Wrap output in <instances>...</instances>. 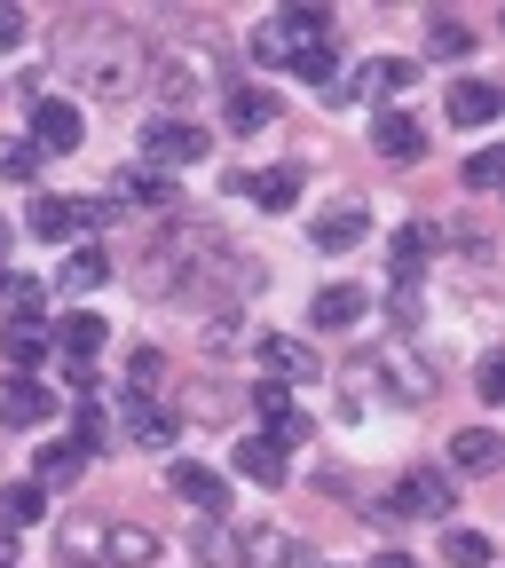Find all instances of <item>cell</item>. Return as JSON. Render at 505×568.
<instances>
[{
  "mask_svg": "<svg viewBox=\"0 0 505 568\" xmlns=\"http://www.w3.org/2000/svg\"><path fill=\"white\" fill-rule=\"evenodd\" d=\"M142 63H151V48H142L119 17H80V24H63V40H55V71H63L80 95L127 103V95L142 88Z\"/></svg>",
  "mask_w": 505,
  "mask_h": 568,
  "instance_id": "cell-1",
  "label": "cell"
},
{
  "mask_svg": "<svg viewBox=\"0 0 505 568\" xmlns=\"http://www.w3.org/2000/svg\"><path fill=\"white\" fill-rule=\"evenodd\" d=\"M55 552L71 568H151L159 560V537L134 529V521H71L55 537Z\"/></svg>",
  "mask_w": 505,
  "mask_h": 568,
  "instance_id": "cell-2",
  "label": "cell"
},
{
  "mask_svg": "<svg viewBox=\"0 0 505 568\" xmlns=\"http://www.w3.org/2000/svg\"><path fill=\"white\" fill-rule=\"evenodd\" d=\"M324 32H332L324 9H276L269 24H253V55L261 63H301L309 48H324Z\"/></svg>",
  "mask_w": 505,
  "mask_h": 568,
  "instance_id": "cell-3",
  "label": "cell"
},
{
  "mask_svg": "<svg viewBox=\"0 0 505 568\" xmlns=\"http://www.w3.org/2000/svg\"><path fill=\"white\" fill-rule=\"evenodd\" d=\"M380 514H387V521H435V514H451V474H435V466L403 474V481L380 497Z\"/></svg>",
  "mask_w": 505,
  "mask_h": 568,
  "instance_id": "cell-4",
  "label": "cell"
},
{
  "mask_svg": "<svg viewBox=\"0 0 505 568\" xmlns=\"http://www.w3.org/2000/svg\"><path fill=\"white\" fill-rule=\"evenodd\" d=\"M198 159H205L198 119H151L142 126V166L151 174H174V166H198Z\"/></svg>",
  "mask_w": 505,
  "mask_h": 568,
  "instance_id": "cell-5",
  "label": "cell"
},
{
  "mask_svg": "<svg viewBox=\"0 0 505 568\" xmlns=\"http://www.w3.org/2000/svg\"><path fill=\"white\" fill-rule=\"evenodd\" d=\"M32 151L48 159V151H80V142H88V111L80 103H71V95H32Z\"/></svg>",
  "mask_w": 505,
  "mask_h": 568,
  "instance_id": "cell-6",
  "label": "cell"
},
{
  "mask_svg": "<svg viewBox=\"0 0 505 568\" xmlns=\"http://www.w3.org/2000/svg\"><path fill=\"white\" fill-rule=\"evenodd\" d=\"M55 418V387H40L32 372L0 379V426H48Z\"/></svg>",
  "mask_w": 505,
  "mask_h": 568,
  "instance_id": "cell-7",
  "label": "cell"
},
{
  "mask_svg": "<svg viewBox=\"0 0 505 568\" xmlns=\"http://www.w3.org/2000/svg\"><path fill=\"white\" fill-rule=\"evenodd\" d=\"M119 426H127V443H142V450H174V435H182V418L166 403H151V395H127Z\"/></svg>",
  "mask_w": 505,
  "mask_h": 568,
  "instance_id": "cell-8",
  "label": "cell"
},
{
  "mask_svg": "<svg viewBox=\"0 0 505 568\" xmlns=\"http://www.w3.org/2000/svg\"><path fill=\"white\" fill-rule=\"evenodd\" d=\"M253 364L284 387V379H316V347H301V339H284V332H261L253 339Z\"/></svg>",
  "mask_w": 505,
  "mask_h": 568,
  "instance_id": "cell-9",
  "label": "cell"
},
{
  "mask_svg": "<svg viewBox=\"0 0 505 568\" xmlns=\"http://www.w3.org/2000/svg\"><path fill=\"white\" fill-rule=\"evenodd\" d=\"M111 276H119V268H111V253H103L95 237H80V245L55 261V284H63V293H103Z\"/></svg>",
  "mask_w": 505,
  "mask_h": 568,
  "instance_id": "cell-10",
  "label": "cell"
},
{
  "mask_svg": "<svg viewBox=\"0 0 505 568\" xmlns=\"http://www.w3.org/2000/svg\"><path fill=\"white\" fill-rule=\"evenodd\" d=\"M372 316V293L364 284H324V293L309 301V324L316 332H347V324H364Z\"/></svg>",
  "mask_w": 505,
  "mask_h": 568,
  "instance_id": "cell-11",
  "label": "cell"
},
{
  "mask_svg": "<svg viewBox=\"0 0 505 568\" xmlns=\"http://www.w3.org/2000/svg\"><path fill=\"white\" fill-rule=\"evenodd\" d=\"M372 151L395 159V166H411V159H426V126H418L411 111H380V119H372Z\"/></svg>",
  "mask_w": 505,
  "mask_h": 568,
  "instance_id": "cell-12",
  "label": "cell"
},
{
  "mask_svg": "<svg viewBox=\"0 0 505 568\" xmlns=\"http://www.w3.org/2000/svg\"><path fill=\"white\" fill-rule=\"evenodd\" d=\"M253 410L269 418V443H284V450H293V443H309V435H316V426H309V418L293 410V395H284L276 379H261V387H253Z\"/></svg>",
  "mask_w": 505,
  "mask_h": 568,
  "instance_id": "cell-13",
  "label": "cell"
},
{
  "mask_svg": "<svg viewBox=\"0 0 505 568\" xmlns=\"http://www.w3.org/2000/svg\"><path fill=\"white\" fill-rule=\"evenodd\" d=\"M435 245H443V230H435V222H403V230H395V245H387L395 284H418V268L435 261Z\"/></svg>",
  "mask_w": 505,
  "mask_h": 568,
  "instance_id": "cell-14",
  "label": "cell"
},
{
  "mask_svg": "<svg viewBox=\"0 0 505 568\" xmlns=\"http://www.w3.org/2000/svg\"><path fill=\"white\" fill-rule=\"evenodd\" d=\"M48 339L63 347V364H95V347L111 339V324H103L95 308H63V324H55Z\"/></svg>",
  "mask_w": 505,
  "mask_h": 568,
  "instance_id": "cell-15",
  "label": "cell"
},
{
  "mask_svg": "<svg viewBox=\"0 0 505 568\" xmlns=\"http://www.w3.org/2000/svg\"><path fill=\"white\" fill-rule=\"evenodd\" d=\"M174 497H182V506H198V514H230V481L222 474H213V466H198V458H182L174 474Z\"/></svg>",
  "mask_w": 505,
  "mask_h": 568,
  "instance_id": "cell-16",
  "label": "cell"
},
{
  "mask_svg": "<svg viewBox=\"0 0 505 568\" xmlns=\"http://www.w3.org/2000/svg\"><path fill=\"white\" fill-rule=\"evenodd\" d=\"M230 190H238V197H253L261 213H293V205H301V166H269V174H253V182L238 174Z\"/></svg>",
  "mask_w": 505,
  "mask_h": 568,
  "instance_id": "cell-17",
  "label": "cell"
},
{
  "mask_svg": "<svg viewBox=\"0 0 505 568\" xmlns=\"http://www.w3.org/2000/svg\"><path fill=\"white\" fill-rule=\"evenodd\" d=\"M230 466H238L253 489H284V474H293V466H284V443H269V435H245Z\"/></svg>",
  "mask_w": 505,
  "mask_h": 568,
  "instance_id": "cell-18",
  "label": "cell"
},
{
  "mask_svg": "<svg viewBox=\"0 0 505 568\" xmlns=\"http://www.w3.org/2000/svg\"><path fill=\"white\" fill-rule=\"evenodd\" d=\"M403 88H418V63H411V55H372L364 80H355L347 95H372V103H380V95H403Z\"/></svg>",
  "mask_w": 505,
  "mask_h": 568,
  "instance_id": "cell-19",
  "label": "cell"
},
{
  "mask_svg": "<svg viewBox=\"0 0 505 568\" xmlns=\"http://www.w3.org/2000/svg\"><path fill=\"white\" fill-rule=\"evenodd\" d=\"M364 230H372V213H364V205H332L324 222H316V253H347V245H364Z\"/></svg>",
  "mask_w": 505,
  "mask_h": 568,
  "instance_id": "cell-20",
  "label": "cell"
},
{
  "mask_svg": "<svg viewBox=\"0 0 505 568\" xmlns=\"http://www.w3.org/2000/svg\"><path fill=\"white\" fill-rule=\"evenodd\" d=\"M32 237L71 245V237H80V205H71V197H32Z\"/></svg>",
  "mask_w": 505,
  "mask_h": 568,
  "instance_id": "cell-21",
  "label": "cell"
},
{
  "mask_svg": "<svg viewBox=\"0 0 505 568\" xmlns=\"http://www.w3.org/2000/svg\"><path fill=\"white\" fill-rule=\"evenodd\" d=\"M497 103H505V95H497L489 80H458V88H451V119H458V126H489Z\"/></svg>",
  "mask_w": 505,
  "mask_h": 568,
  "instance_id": "cell-22",
  "label": "cell"
},
{
  "mask_svg": "<svg viewBox=\"0 0 505 568\" xmlns=\"http://www.w3.org/2000/svg\"><path fill=\"white\" fill-rule=\"evenodd\" d=\"M48 514V489L40 481H9V489H0V529H32Z\"/></svg>",
  "mask_w": 505,
  "mask_h": 568,
  "instance_id": "cell-23",
  "label": "cell"
},
{
  "mask_svg": "<svg viewBox=\"0 0 505 568\" xmlns=\"http://www.w3.org/2000/svg\"><path fill=\"white\" fill-rule=\"evenodd\" d=\"M497 450H505V443L489 435V426H466V435L451 443V466H458V474H497Z\"/></svg>",
  "mask_w": 505,
  "mask_h": 568,
  "instance_id": "cell-24",
  "label": "cell"
},
{
  "mask_svg": "<svg viewBox=\"0 0 505 568\" xmlns=\"http://www.w3.org/2000/svg\"><path fill=\"white\" fill-rule=\"evenodd\" d=\"M119 205H174V174L127 166V174H119Z\"/></svg>",
  "mask_w": 505,
  "mask_h": 568,
  "instance_id": "cell-25",
  "label": "cell"
},
{
  "mask_svg": "<svg viewBox=\"0 0 505 568\" xmlns=\"http://www.w3.org/2000/svg\"><path fill=\"white\" fill-rule=\"evenodd\" d=\"M80 466H88V450H80V443H48V450L32 458V481H40V489H55V481H80Z\"/></svg>",
  "mask_w": 505,
  "mask_h": 568,
  "instance_id": "cell-26",
  "label": "cell"
},
{
  "mask_svg": "<svg viewBox=\"0 0 505 568\" xmlns=\"http://www.w3.org/2000/svg\"><path fill=\"white\" fill-rule=\"evenodd\" d=\"M230 126H238V134L276 126V95H269V88H230Z\"/></svg>",
  "mask_w": 505,
  "mask_h": 568,
  "instance_id": "cell-27",
  "label": "cell"
},
{
  "mask_svg": "<svg viewBox=\"0 0 505 568\" xmlns=\"http://www.w3.org/2000/svg\"><path fill=\"white\" fill-rule=\"evenodd\" d=\"M198 88H205V71H198V63H182V55H174V63H159V95H166V119H182V103H190Z\"/></svg>",
  "mask_w": 505,
  "mask_h": 568,
  "instance_id": "cell-28",
  "label": "cell"
},
{
  "mask_svg": "<svg viewBox=\"0 0 505 568\" xmlns=\"http://www.w3.org/2000/svg\"><path fill=\"white\" fill-rule=\"evenodd\" d=\"M0 347H9V364H17V372H32L55 339H48V324H40V316H24V324H9V339H0Z\"/></svg>",
  "mask_w": 505,
  "mask_h": 568,
  "instance_id": "cell-29",
  "label": "cell"
},
{
  "mask_svg": "<svg viewBox=\"0 0 505 568\" xmlns=\"http://www.w3.org/2000/svg\"><path fill=\"white\" fill-rule=\"evenodd\" d=\"M443 560H451V568H489L497 545H489L482 529H451V537H443Z\"/></svg>",
  "mask_w": 505,
  "mask_h": 568,
  "instance_id": "cell-30",
  "label": "cell"
},
{
  "mask_svg": "<svg viewBox=\"0 0 505 568\" xmlns=\"http://www.w3.org/2000/svg\"><path fill=\"white\" fill-rule=\"evenodd\" d=\"M0 174H9V182H32V174H40V151H32L24 134H9V142H0Z\"/></svg>",
  "mask_w": 505,
  "mask_h": 568,
  "instance_id": "cell-31",
  "label": "cell"
},
{
  "mask_svg": "<svg viewBox=\"0 0 505 568\" xmlns=\"http://www.w3.org/2000/svg\"><path fill=\"white\" fill-rule=\"evenodd\" d=\"M426 48H435V55H466V24H451V17H426Z\"/></svg>",
  "mask_w": 505,
  "mask_h": 568,
  "instance_id": "cell-32",
  "label": "cell"
},
{
  "mask_svg": "<svg viewBox=\"0 0 505 568\" xmlns=\"http://www.w3.org/2000/svg\"><path fill=\"white\" fill-rule=\"evenodd\" d=\"M497 174H505L497 151H474V159H466V190H497Z\"/></svg>",
  "mask_w": 505,
  "mask_h": 568,
  "instance_id": "cell-33",
  "label": "cell"
},
{
  "mask_svg": "<svg viewBox=\"0 0 505 568\" xmlns=\"http://www.w3.org/2000/svg\"><path fill=\"white\" fill-rule=\"evenodd\" d=\"M474 395H482V403H505V364H497V355H482V372H474Z\"/></svg>",
  "mask_w": 505,
  "mask_h": 568,
  "instance_id": "cell-34",
  "label": "cell"
},
{
  "mask_svg": "<svg viewBox=\"0 0 505 568\" xmlns=\"http://www.w3.org/2000/svg\"><path fill=\"white\" fill-rule=\"evenodd\" d=\"M71 443H80V450L103 443V410H95V403H80V418H71Z\"/></svg>",
  "mask_w": 505,
  "mask_h": 568,
  "instance_id": "cell-35",
  "label": "cell"
},
{
  "mask_svg": "<svg viewBox=\"0 0 505 568\" xmlns=\"http://www.w3.org/2000/svg\"><path fill=\"white\" fill-rule=\"evenodd\" d=\"M159 372H166V355H151V347H142V355H134V372H127V379H134L127 395H151V379H159Z\"/></svg>",
  "mask_w": 505,
  "mask_h": 568,
  "instance_id": "cell-36",
  "label": "cell"
},
{
  "mask_svg": "<svg viewBox=\"0 0 505 568\" xmlns=\"http://www.w3.org/2000/svg\"><path fill=\"white\" fill-rule=\"evenodd\" d=\"M9 48H24V17H17V9H0V55H9Z\"/></svg>",
  "mask_w": 505,
  "mask_h": 568,
  "instance_id": "cell-37",
  "label": "cell"
},
{
  "mask_svg": "<svg viewBox=\"0 0 505 568\" xmlns=\"http://www.w3.org/2000/svg\"><path fill=\"white\" fill-rule=\"evenodd\" d=\"M0 293H9V222H0Z\"/></svg>",
  "mask_w": 505,
  "mask_h": 568,
  "instance_id": "cell-38",
  "label": "cell"
},
{
  "mask_svg": "<svg viewBox=\"0 0 505 568\" xmlns=\"http://www.w3.org/2000/svg\"><path fill=\"white\" fill-rule=\"evenodd\" d=\"M380 568H418V560L411 552H380Z\"/></svg>",
  "mask_w": 505,
  "mask_h": 568,
  "instance_id": "cell-39",
  "label": "cell"
},
{
  "mask_svg": "<svg viewBox=\"0 0 505 568\" xmlns=\"http://www.w3.org/2000/svg\"><path fill=\"white\" fill-rule=\"evenodd\" d=\"M0 568H9V560H0Z\"/></svg>",
  "mask_w": 505,
  "mask_h": 568,
  "instance_id": "cell-40",
  "label": "cell"
}]
</instances>
